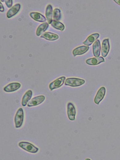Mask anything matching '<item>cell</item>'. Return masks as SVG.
<instances>
[{
    "label": "cell",
    "instance_id": "ba28073f",
    "mask_svg": "<svg viewBox=\"0 0 120 160\" xmlns=\"http://www.w3.org/2000/svg\"><path fill=\"white\" fill-rule=\"evenodd\" d=\"M21 84L19 83H12L5 86L4 88V90L7 93L14 92L21 88Z\"/></svg>",
    "mask_w": 120,
    "mask_h": 160
},
{
    "label": "cell",
    "instance_id": "6da1fadb",
    "mask_svg": "<svg viewBox=\"0 0 120 160\" xmlns=\"http://www.w3.org/2000/svg\"><path fill=\"white\" fill-rule=\"evenodd\" d=\"M24 113L22 108H19L16 112L14 117V123L17 128H21L23 123Z\"/></svg>",
    "mask_w": 120,
    "mask_h": 160
},
{
    "label": "cell",
    "instance_id": "ac0fdd59",
    "mask_svg": "<svg viewBox=\"0 0 120 160\" xmlns=\"http://www.w3.org/2000/svg\"><path fill=\"white\" fill-rule=\"evenodd\" d=\"M46 15L49 24H51L53 20V8L51 5H48L46 8Z\"/></svg>",
    "mask_w": 120,
    "mask_h": 160
},
{
    "label": "cell",
    "instance_id": "2e32d148",
    "mask_svg": "<svg viewBox=\"0 0 120 160\" xmlns=\"http://www.w3.org/2000/svg\"><path fill=\"white\" fill-rule=\"evenodd\" d=\"M99 36V34L98 33L92 34L87 38L83 43L87 46H90L98 38Z\"/></svg>",
    "mask_w": 120,
    "mask_h": 160
},
{
    "label": "cell",
    "instance_id": "cb8c5ba5",
    "mask_svg": "<svg viewBox=\"0 0 120 160\" xmlns=\"http://www.w3.org/2000/svg\"><path fill=\"white\" fill-rule=\"evenodd\" d=\"M114 1L116 2L117 4L118 5L120 6V0H114Z\"/></svg>",
    "mask_w": 120,
    "mask_h": 160
},
{
    "label": "cell",
    "instance_id": "30bf717a",
    "mask_svg": "<svg viewBox=\"0 0 120 160\" xmlns=\"http://www.w3.org/2000/svg\"><path fill=\"white\" fill-rule=\"evenodd\" d=\"M110 49L109 39H106L102 43V55L104 57H106L108 54Z\"/></svg>",
    "mask_w": 120,
    "mask_h": 160
},
{
    "label": "cell",
    "instance_id": "d6986e66",
    "mask_svg": "<svg viewBox=\"0 0 120 160\" xmlns=\"http://www.w3.org/2000/svg\"><path fill=\"white\" fill-rule=\"evenodd\" d=\"M49 27V24L46 22L40 25L37 28L36 34L37 36H39L44 32Z\"/></svg>",
    "mask_w": 120,
    "mask_h": 160
},
{
    "label": "cell",
    "instance_id": "e0dca14e",
    "mask_svg": "<svg viewBox=\"0 0 120 160\" xmlns=\"http://www.w3.org/2000/svg\"><path fill=\"white\" fill-rule=\"evenodd\" d=\"M41 37L50 41H55L59 38L58 35L49 32L44 33L41 36Z\"/></svg>",
    "mask_w": 120,
    "mask_h": 160
},
{
    "label": "cell",
    "instance_id": "8992f818",
    "mask_svg": "<svg viewBox=\"0 0 120 160\" xmlns=\"http://www.w3.org/2000/svg\"><path fill=\"white\" fill-rule=\"evenodd\" d=\"M67 115L69 119L71 121H74L75 119L76 110L74 105L69 103L67 106Z\"/></svg>",
    "mask_w": 120,
    "mask_h": 160
},
{
    "label": "cell",
    "instance_id": "5bb4252c",
    "mask_svg": "<svg viewBox=\"0 0 120 160\" xmlns=\"http://www.w3.org/2000/svg\"><path fill=\"white\" fill-rule=\"evenodd\" d=\"M30 15L35 21L39 22H44L46 20V18L43 15L38 13L31 12L30 14Z\"/></svg>",
    "mask_w": 120,
    "mask_h": 160
},
{
    "label": "cell",
    "instance_id": "603a6c76",
    "mask_svg": "<svg viewBox=\"0 0 120 160\" xmlns=\"http://www.w3.org/2000/svg\"><path fill=\"white\" fill-rule=\"evenodd\" d=\"M4 8L3 7V6L2 4V3H1V10H0V11H1L2 12H4Z\"/></svg>",
    "mask_w": 120,
    "mask_h": 160
},
{
    "label": "cell",
    "instance_id": "8fae6325",
    "mask_svg": "<svg viewBox=\"0 0 120 160\" xmlns=\"http://www.w3.org/2000/svg\"><path fill=\"white\" fill-rule=\"evenodd\" d=\"M21 5L19 4H17L13 6L8 11L7 13V16L8 18H10L16 14L21 9Z\"/></svg>",
    "mask_w": 120,
    "mask_h": 160
},
{
    "label": "cell",
    "instance_id": "9c48e42d",
    "mask_svg": "<svg viewBox=\"0 0 120 160\" xmlns=\"http://www.w3.org/2000/svg\"><path fill=\"white\" fill-rule=\"evenodd\" d=\"M105 62V59L102 57L89 58L86 62L87 64L91 66H96Z\"/></svg>",
    "mask_w": 120,
    "mask_h": 160
},
{
    "label": "cell",
    "instance_id": "4fadbf2b",
    "mask_svg": "<svg viewBox=\"0 0 120 160\" xmlns=\"http://www.w3.org/2000/svg\"><path fill=\"white\" fill-rule=\"evenodd\" d=\"M93 53L94 56L98 57L100 55L101 50V43L99 40H97L93 46Z\"/></svg>",
    "mask_w": 120,
    "mask_h": 160
},
{
    "label": "cell",
    "instance_id": "44dd1931",
    "mask_svg": "<svg viewBox=\"0 0 120 160\" xmlns=\"http://www.w3.org/2000/svg\"><path fill=\"white\" fill-rule=\"evenodd\" d=\"M53 18L54 21H59L61 18V10L58 9H55L54 10Z\"/></svg>",
    "mask_w": 120,
    "mask_h": 160
},
{
    "label": "cell",
    "instance_id": "9a60e30c",
    "mask_svg": "<svg viewBox=\"0 0 120 160\" xmlns=\"http://www.w3.org/2000/svg\"><path fill=\"white\" fill-rule=\"evenodd\" d=\"M33 95L32 91L31 90L27 91L24 94L22 100V105L24 106H26L28 102L31 99Z\"/></svg>",
    "mask_w": 120,
    "mask_h": 160
},
{
    "label": "cell",
    "instance_id": "5b68a950",
    "mask_svg": "<svg viewBox=\"0 0 120 160\" xmlns=\"http://www.w3.org/2000/svg\"><path fill=\"white\" fill-rule=\"evenodd\" d=\"M46 99L44 95H39L33 98L28 104L29 107L36 106L43 103Z\"/></svg>",
    "mask_w": 120,
    "mask_h": 160
},
{
    "label": "cell",
    "instance_id": "7c38bea8",
    "mask_svg": "<svg viewBox=\"0 0 120 160\" xmlns=\"http://www.w3.org/2000/svg\"><path fill=\"white\" fill-rule=\"evenodd\" d=\"M89 48V47L88 46H80L74 49L73 51V54L74 56L77 55H82L88 51Z\"/></svg>",
    "mask_w": 120,
    "mask_h": 160
},
{
    "label": "cell",
    "instance_id": "52a82bcc",
    "mask_svg": "<svg viewBox=\"0 0 120 160\" xmlns=\"http://www.w3.org/2000/svg\"><path fill=\"white\" fill-rule=\"evenodd\" d=\"M106 89L105 87H103L100 88L98 91L94 98L95 103L98 105L103 99L106 95Z\"/></svg>",
    "mask_w": 120,
    "mask_h": 160
},
{
    "label": "cell",
    "instance_id": "d4e9b609",
    "mask_svg": "<svg viewBox=\"0 0 120 160\" xmlns=\"http://www.w3.org/2000/svg\"><path fill=\"white\" fill-rule=\"evenodd\" d=\"M85 160H91L90 158H86Z\"/></svg>",
    "mask_w": 120,
    "mask_h": 160
},
{
    "label": "cell",
    "instance_id": "277c9868",
    "mask_svg": "<svg viewBox=\"0 0 120 160\" xmlns=\"http://www.w3.org/2000/svg\"><path fill=\"white\" fill-rule=\"evenodd\" d=\"M66 79L65 77L59 78L50 84L49 87L51 91L61 87L64 84Z\"/></svg>",
    "mask_w": 120,
    "mask_h": 160
},
{
    "label": "cell",
    "instance_id": "ffe728a7",
    "mask_svg": "<svg viewBox=\"0 0 120 160\" xmlns=\"http://www.w3.org/2000/svg\"><path fill=\"white\" fill-rule=\"evenodd\" d=\"M51 26L57 30L63 31L65 29L64 25L61 22L53 20L51 23Z\"/></svg>",
    "mask_w": 120,
    "mask_h": 160
},
{
    "label": "cell",
    "instance_id": "7a4b0ae2",
    "mask_svg": "<svg viewBox=\"0 0 120 160\" xmlns=\"http://www.w3.org/2000/svg\"><path fill=\"white\" fill-rule=\"evenodd\" d=\"M18 146L20 148L30 153L35 154L38 152L39 149L33 144L27 142H22L19 143Z\"/></svg>",
    "mask_w": 120,
    "mask_h": 160
},
{
    "label": "cell",
    "instance_id": "7402d4cb",
    "mask_svg": "<svg viewBox=\"0 0 120 160\" xmlns=\"http://www.w3.org/2000/svg\"><path fill=\"white\" fill-rule=\"evenodd\" d=\"M5 3L7 6L9 8H10L12 5L13 1H5Z\"/></svg>",
    "mask_w": 120,
    "mask_h": 160
},
{
    "label": "cell",
    "instance_id": "3957f363",
    "mask_svg": "<svg viewBox=\"0 0 120 160\" xmlns=\"http://www.w3.org/2000/svg\"><path fill=\"white\" fill-rule=\"evenodd\" d=\"M85 83L84 80L76 78H67L66 81L65 85L71 87H77Z\"/></svg>",
    "mask_w": 120,
    "mask_h": 160
}]
</instances>
